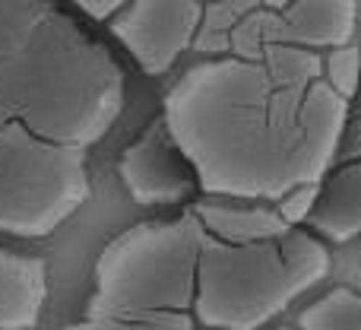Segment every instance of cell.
Here are the masks:
<instances>
[{
    "instance_id": "7c38bea8",
    "label": "cell",
    "mask_w": 361,
    "mask_h": 330,
    "mask_svg": "<svg viewBox=\"0 0 361 330\" xmlns=\"http://www.w3.org/2000/svg\"><path fill=\"white\" fill-rule=\"evenodd\" d=\"M257 6H263L260 0H212V4H203L200 29H197V38H193V51L212 54V57H228L231 32Z\"/></svg>"
},
{
    "instance_id": "2e32d148",
    "label": "cell",
    "mask_w": 361,
    "mask_h": 330,
    "mask_svg": "<svg viewBox=\"0 0 361 330\" xmlns=\"http://www.w3.org/2000/svg\"><path fill=\"white\" fill-rule=\"evenodd\" d=\"M317 197H320V181L317 184H301V187H295V191H288L282 200H276L273 210L279 213L288 229H301L305 223H311Z\"/></svg>"
},
{
    "instance_id": "52a82bcc",
    "label": "cell",
    "mask_w": 361,
    "mask_h": 330,
    "mask_svg": "<svg viewBox=\"0 0 361 330\" xmlns=\"http://www.w3.org/2000/svg\"><path fill=\"white\" fill-rule=\"evenodd\" d=\"M127 197L140 206H178L200 191L190 163L180 156L162 118H156L118 159Z\"/></svg>"
},
{
    "instance_id": "9a60e30c",
    "label": "cell",
    "mask_w": 361,
    "mask_h": 330,
    "mask_svg": "<svg viewBox=\"0 0 361 330\" xmlns=\"http://www.w3.org/2000/svg\"><path fill=\"white\" fill-rule=\"evenodd\" d=\"M267 48H269V10L267 6H257L231 32V57L260 61Z\"/></svg>"
},
{
    "instance_id": "ac0fdd59",
    "label": "cell",
    "mask_w": 361,
    "mask_h": 330,
    "mask_svg": "<svg viewBox=\"0 0 361 330\" xmlns=\"http://www.w3.org/2000/svg\"><path fill=\"white\" fill-rule=\"evenodd\" d=\"M361 159V118H352L343 124L336 140V156H333V165H349Z\"/></svg>"
},
{
    "instance_id": "8992f818",
    "label": "cell",
    "mask_w": 361,
    "mask_h": 330,
    "mask_svg": "<svg viewBox=\"0 0 361 330\" xmlns=\"http://www.w3.org/2000/svg\"><path fill=\"white\" fill-rule=\"evenodd\" d=\"M200 16V0H127L108 19V29L130 51L143 73L162 76L187 48H193Z\"/></svg>"
},
{
    "instance_id": "ba28073f",
    "label": "cell",
    "mask_w": 361,
    "mask_h": 330,
    "mask_svg": "<svg viewBox=\"0 0 361 330\" xmlns=\"http://www.w3.org/2000/svg\"><path fill=\"white\" fill-rule=\"evenodd\" d=\"M361 0H292L269 10V45L333 51L358 42Z\"/></svg>"
},
{
    "instance_id": "277c9868",
    "label": "cell",
    "mask_w": 361,
    "mask_h": 330,
    "mask_svg": "<svg viewBox=\"0 0 361 330\" xmlns=\"http://www.w3.org/2000/svg\"><path fill=\"white\" fill-rule=\"evenodd\" d=\"M203 225L190 210L169 223H140L114 235L92 267L82 318L159 321L197 327V264Z\"/></svg>"
},
{
    "instance_id": "7a4b0ae2",
    "label": "cell",
    "mask_w": 361,
    "mask_h": 330,
    "mask_svg": "<svg viewBox=\"0 0 361 330\" xmlns=\"http://www.w3.org/2000/svg\"><path fill=\"white\" fill-rule=\"evenodd\" d=\"M124 112V70L51 0H0V127L89 153Z\"/></svg>"
},
{
    "instance_id": "30bf717a",
    "label": "cell",
    "mask_w": 361,
    "mask_h": 330,
    "mask_svg": "<svg viewBox=\"0 0 361 330\" xmlns=\"http://www.w3.org/2000/svg\"><path fill=\"white\" fill-rule=\"evenodd\" d=\"M307 225L330 244H349L361 235V159L349 165H333L324 175L317 206Z\"/></svg>"
},
{
    "instance_id": "6da1fadb",
    "label": "cell",
    "mask_w": 361,
    "mask_h": 330,
    "mask_svg": "<svg viewBox=\"0 0 361 330\" xmlns=\"http://www.w3.org/2000/svg\"><path fill=\"white\" fill-rule=\"evenodd\" d=\"M349 102L324 80H279L263 61L212 57L162 99V124L203 194L276 204L333 168Z\"/></svg>"
},
{
    "instance_id": "3957f363",
    "label": "cell",
    "mask_w": 361,
    "mask_h": 330,
    "mask_svg": "<svg viewBox=\"0 0 361 330\" xmlns=\"http://www.w3.org/2000/svg\"><path fill=\"white\" fill-rule=\"evenodd\" d=\"M333 267L314 232L292 229L254 244H225L203 235L193 318L206 330H263Z\"/></svg>"
},
{
    "instance_id": "9c48e42d",
    "label": "cell",
    "mask_w": 361,
    "mask_h": 330,
    "mask_svg": "<svg viewBox=\"0 0 361 330\" xmlns=\"http://www.w3.org/2000/svg\"><path fill=\"white\" fill-rule=\"evenodd\" d=\"M48 299V264L0 248V330H32Z\"/></svg>"
},
{
    "instance_id": "7402d4cb",
    "label": "cell",
    "mask_w": 361,
    "mask_h": 330,
    "mask_svg": "<svg viewBox=\"0 0 361 330\" xmlns=\"http://www.w3.org/2000/svg\"><path fill=\"white\" fill-rule=\"evenodd\" d=\"M200 4H212V0H200ZM260 4H263V0H260Z\"/></svg>"
},
{
    "instance_id": "4fadbf2b",
    "label": "cell",
    "mask_w": 361,
    "mask_h": 330,
    "mask_svg": "<svg viewBox=\"0 0 361 330\" xmlns=\"http://www.w3.org/2000/svg\"><path fill=\"white\" fill-rule=\"evenodd\" d=\"M298 330H361V293L330 289L298 314Z\"/></svg>"
},
{
    "instance_id": "44dd1931",
    "label": "cell",
    "mask_w": 361,
    "mask_h": 330,
    "mask_svg": "<svg viewBox=\"0 0 361 330\" xmlns=\"http://www.w3.org/2000/svg\"><path fill=\"white\" fill-rule=\"evenodd\" d=\"M286 4H292V0H263V6H267V10H282Z\"/></svg>"
},
{
    "instance_id": "5b68a950",
    "label": "cell",
    "mask_w": 361,
    "mask_h": 330,
    "mask_svg": "<svg viewBox=\"0 0 361 330\" xmlns=\"http://www.w3.org/2000/svg\"><path fill=\"white\" fill-rule=\"evenodd\" d=\"M86 153L0 127V232L44 238L89 200Z\"/></svg>"
},
{
    "instance_id": "d6986e66",
    "label": "cell",
    "mask_w": 361,
    "mask_h": 330,
    "mask_svg": "<svg viewBox=\"0 0 361 330\" xmlns=\"http://www.w3.org/2000/svg\"><path fill=\"white\" fill-rule=\"evenodd\" d=\"M76 4H80L92 19H111L127 0H76Z\"/></svg>"
},
{
    "instance_id": "e0dca14e",
    "label": "cell",
    "mask_w": 361,
    "mask_h": 330,
    "mask_svg": "<svg viewBox=\"0 0 361 330\" xmlns=\"http://www.w3.org/2000/svg\"><path fill=\"white\" fill-rule=\"evenodd\" d=\"M63 330H197L187 324H159V321H124V318H80Z\"/></svg>"
},
{
    "instance_id": "603a6c76",
    "label": "cell",
    "mask_w": 361,
    "mask_h": 330,
    "mask_svg": "<svg viewBox=\"0 0 361 330\" xmlns=\"http://www.w3.org/2000/svg\"><path fill=\"white\" fill-rule=\"evenodd\" d=\"M273 330H288V327H273Z\"/></svg>"
},
{
    "instance_id": "8fae6325",
    "label": "cell",
    "mask_w": 361,
    "mask_h": 330,
    "mask_svg": "<svg viewBox=\"0 0 361 330\" xmlns=\"http://www.w3.org/2000/svg\"><path fill=\"white\" fill-rule=\"evenodd\" d=\"M187 210L197 216L203 232L225 244H254L267 238H279L292 232L273 206H247V204H216V200H197Z\"/></svg>"
},
{
    "instance_id": "ffe728a7",
    "label": "cell",
    "mask_w": 361,
    "mask_h": 330,
    "mask_svg": "<svg viewBox=\"0 0 361 330\" xmlns=\"http://www.w3.org/2000/svg\"><path fill=\"white\" fill-rule=\"evenodd\" d=\"M349 114H352V118H361V80H358V93H355V99H352V105H349Z\"/></svg>"
},
{
    "instance_id": "5bb4252c",
    "label": "cell",
    "mask_w": 361,
    "mask_h": 330,
    "mask_svg": "<svg viewBox=\"0 0 361 330\" xmlns=\"http://www.w3.org/2000/svg\"><path fill=\"white\" fill-rule=\"evenodd\" d=\"M358 80H361V42L343 45L324 54V83L352 105L358 93Z\"/></svg>"
}]
</instances>
